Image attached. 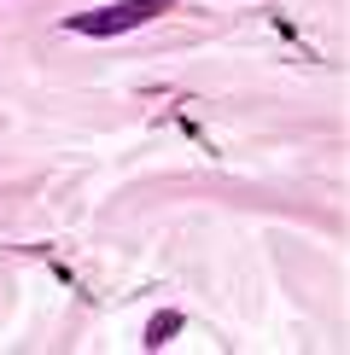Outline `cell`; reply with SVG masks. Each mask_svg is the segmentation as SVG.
Instances as JSON below:
<instances>
[{
  "label": "cell",
  "mask_w": 350,
  "mask_h": 355,
  "mask_svg": "<svg viewBox=\"0 0 350 355\" xmlns=\"http://www.w3.org/2000/svg\"><path fill=\"white\" fill-rule=\"evenodd\" d=\"M158 0H123V6H99V12H76V18H65L70 35H123V29H140L158 18Z\"/></svg>",
  "instance_id": "obj_1"
},
{
  "label": "cell",
  "mask_w": 350,
  "mask_h": 355,
  "mask_svg": "<svg viewBox=\"0 0 350 355\" xmlns=\"http://www.w3.org/2000/svg\"><path fill=\"white\" fill-rule=\"evenodd\" d=\"M169 332H181V315H175V309H158V315H152V327H146V344H152V349H164V344H169Z\"/></svg>",
  "instance_id": "obj_2"
}]
</instances>
